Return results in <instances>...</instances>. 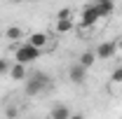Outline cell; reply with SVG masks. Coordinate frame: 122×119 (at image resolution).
<instances>
[{
  "label": "cell",
  "instance_id": "cell-1",
  "mask_svg": "<svg viewBox=\"0 0 122 119\" xmlns=\"http://www.w3.org/2000/svg\"><path fill=\"white\" fill-rule=\"evenodd\" d=\"M49 87V77L45 73H33L26 77V96H38V93H42V89Z\"/></svg>",
  "mask_w": 122,
  "mask_h": 119
},
{
  "label": "cell",
  "instance_id": "cell-2",
  "mask_svg": "<svg viewBox=\"0 0 122 119\" xmlns=\"http://www.w3.org/2000/svg\"><path fill=\"white\" fill-rule=\"evenodd\" d=\"M14 56H16V63L28 65V63H33V61L40 59V49H35V47H30L28 42H24V45L14 47Z\"/></svg>",
  "mask_w": 122,
  "mask_h": 119
},
{
  "label": "cell",
  "instance_id": "cell-3",
  "mask_svg": "<svg viewBox=\"0 0 122 119\" xmlns=\"http://www.w3.org/2000/svg\"><path fill=\"white\" fill-rule=\"evenodd\" d=\"M99 9H96V5H87L85 9H82V16H80V28H92L94 23H99Z\"/></svg>",
  "mask_w": 122,
  "mask_h": 119
},
{
  "label": "cell",
  "instance_id": "cell-4",
  "mask_svg": "<svg viewBox=\"0 0 122 119\" xmlns=\"http://www.w3.org/2000/svg\"><path fill=\"white\" fill-rule=\"evenodd\" d=\"M115 51H117V47H115V42H101V45L96 47V59L106 61V59H113L115 56Z\"/></svg>",
  "mask_w": 122,
  "mask_h": 119
},
{
  "label": "cell",
  "instance_id": "cell-5",
  "mask_svg": "<svg viewBox=\"0 0 122 119\" xmlns=\"http://www.w3.org/2000/svg\"><path fill=\"white\" fill-rule=\"evenodd\" d=\"M68 79H71L73 84H82V82L87 79V70H85L80 63H75V65L68 68Z\"/></svg>",
  "mask_w": 122,
  "mask_h": 119
},
{
  "label": "cell",
  "instance_id": "cell-6",
  "mask_svg": "<svg viewBox=\"0 0 122 119\" xmlns=\"http://www.w3.org/2000/svg\"><path fill=\"white\" fill-rule=\"evenodd\" d=\"M47 42H49V37H47L45 33H30V37H28V45L35 47V49H40V51L47 47Z\"/></svg>",
  "mask_w": 122,
  "mask_h": 119
},
{
  "label": "cell",
  "instance_id": "cell-7",
  "mask_svg": "<svg viewBox=\"0 0 122 119\" xmlns=\"http://www.w3.org/2000/svg\"><path fill=\"white\" fill-rule=\"evenodd\" d=\"M10 77H12L14 82H21V79H26V77H28V70H26V65H21V63H14V65H10Z\"/></svg>",
  "mask_w": 122,
  "mask_h": 119
},
{
  "label": "cell",
  "instance_id": "cell-8",
  "mask_svg": "<svg viewBox=\"0 0 122 119\" xmlns=\"http://www.w3.org/2000/svg\"><path fill=\"white\" fill-rule=\"evenodd\" d=\"M5 37L10 42H19V40H24V28L21 26H10V28L5 30Z\"/></svg>",
  "mask_w": 122,
  "mask_h": 119
},
{
  "label": "cell",
  "instance_id": "cell-9",
  "mask_svg": "<svg viewBox=\"0 0 122 119\" xmlns=\"http://www.w3.org/2000/svg\"><path fill=\"white\" fill-rule=\"evenodd\" d=\"M49 119H71L68 105H54V110L49 112Z\"/></svg>",
  "mask_w": 122,
  "mask_h": 119
},
{
  "label": "cell",
  "instance_id": "cell-10",
  "mask_svg": "<svg viewBox=\"0 0 122 119\" xmlns=\"http://www.w3.org/2000/svg\"><path fill=\"white\" fill-rule=\"evenodd\" d=\"M77 63L87 70V68H92V65L96 63V54H94V51H85V54H80V61H77Z\"/></svg>",
  "mask_w": 122,
  "mask_h": 119
},
{
  "label": "cell",
  "instance_id": "cell-11",
  "mask_svg": "<svg viewBox=\"0 0 122 119\" xmlns=\"http://www.w3.org/2000/svg\"><path fill=\"white\" fill-rule=\"evenodd\" d=\"M71 30H73V21H71V19L54 23V33H59V35H66V33H71Z\"/></svg>",
  "mask_w": 122,
  "mask_h": 119
},
{
  "label": "cell",
  "instance_id": "cell-12",
  "mask_svg": "<svg viewBox=\"0 0 122 119\" xmlns=\"http://www.w3.org/2000/svg\"><path fill=\"white\" fill-rule=\"evenodd\" d=\"M96 5V9H99V16H110L115 12V5L113 2H94Z\"/></svg>",
  "mask_w": 122,
  "mask_h": 119
},
{
  "label": "cell",
  "instance_id": "cell-13",
  "mask_svg": "<svg viewBox=\"0 0 122 119\" xmlns=\"http://www.w3.org/2000/svg\"><path fill=\"white\" fill-rule=\"evenodd\" d=\"M110 82H113V84H122V65H117V68L110 73Z\"/></svg>",
  "mask_w": 122,
  "mask_h": 119
},
{
  "label": "cell",
  "instance_id": "cell-14",
  "mask_svg": "<svg viewBox=\"0 0 122 119\" xmlns=\"http://www.w3.org/2000/svg\"><path fill=\"white\" fill-rule=\"evenodd\" d=\"M71 14H73V9L71 7H63V9H59V14H56V21H66V19H71Z\"/></svg>",
  "mask_w": 122,
  "mask_h": 119
},
{
  "label": "cell",
  "instance_id": "cell-15",
  "mask_svg": "<svg viewBox=\"0 0 122 119\" xmlns=\"http://www.w3.org/2000/svg\"><path fill=\"white\" fill-rule=\"evenodd\" d=\"M5 73H10V65H7L5 59H0V75H5Z\"/></svg>",
  "mask_w": 122,
  "mask_h": 119
},
{
  "label": "cell",
  "instance_id": "cell-16",
  "mask_svg": "<svg viewBox=\"0 0 122 119\" xmlns=\"http://www.w3.org/2000/svg\"><path fill=\"white\" fill-rule=\"evenodd\" d=\"M5 117H7V119H14L16 117V107H7V110H5Z\"/></svg>",
  "mask_w": 122,
  "mask_h": 119
},
{
  "label": "cell",
  "instance_id": "cell-17",
  "mask_svg": "<svg viewBox=\"0 0 122 119\" xmlns=\"http://www.w3.org/2000/svg\"><path fill=\"white\" fill-rule=\"evenodd\" d=\"M115 47H117V51H122V37L117 40V42H115Z\"/></svg>",
  "mask_w": 122,
  "mask_h": 119
},
{
  "label": "cell",
  "instance_id": "cell-18",
  "mask_svg": "<svg viewBox=\"0 0 122 119\" xmlns=\"http://www.w3.org/2000/svg\"><path fill=\"white\" fill-rule=\"evenodd\" d=\"M71 119H85L82 114H71Z\"/></svg>",
  "mask_w": 122,
  "mask_h": 119
},
{
  "label": "cell",
  "instance_id": "cell-19",
  "mask_svg": "<svg viewBox=\"0 0 122 119\" xmlns=\"http://www.w3.org/2000/svg\"><path fill=\"white\" fill-rule=\"evenodd\" d=\"M96 2H113V0H96Z\"/></svg>",
  "mask_w": 122,
  "mask_h": 119
},
{
  "label": "cell",
  "instance_id": "cell-20",
  "mask_svg": "<svg viewBox=\"0 0 122 119\" xmlns=\"http://www.w3.org/2000/svg\"><path fill=\"white\" fill-rule=\"evenodd\" d=\"M16 2H21V0H16Z\"/></svg>",
  "mask_w": 122,
  "mask_h": 119
}]
</instances>
